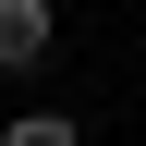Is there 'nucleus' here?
I'll return each mask as SVG.
<instances>
[{"label": "nucleus", "mask_w": 146, "mask_h": 146, "mask_svg": "<svg viewBox=\"0 0 146 146\" xmlns=\"http://www.w3.org/2000/svg\"><path fill=\"white\" fill-rule=\"evenodd\" d=\"M49 61V0H0V73H36Z\"/></svg>", "instance_id": "1"}, {"label": "nucleus", "mask_w": 146, "mask_h": 146, "mask_svg": "<svg viewBox=\"0 0 146 146\" xmlns=\"http://www.w3.org/2000/svg\"><path fill=\"white\" fill-rule=\"evenodd\" d=\"M0 146H73V122L61 110H25V122H0Z\"/></svg>", "instance_id": "2"}]
</instances>
